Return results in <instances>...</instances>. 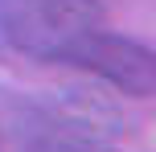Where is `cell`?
Instances as JSON below:
<instances>
[{"label": "cell", "instance_id": "1", "mask_svg": "<svg viewBox=\"0 0 156 152\" xmlns=\"http://www.w3.org/2000/svg\"><path fill=\"white\" fill-rule=\"evenodd\" d=\"M94 29H103L99 0H0V37L37 62H66Z\"/></svg>", "mask_w": 156, "mask_h": 152}, {"label": "cell", "instance_id": "3", "mask_svg": "<svg viewBox=\"0 0 156 152\" xmlns=\"http://www.w3.org/2000/svg\"><path fill=\"white\" fill-rule=\"evenodd\" d=\"M12 144L16 152H111L107 140L62 123L54 111H29L12 128Z\"/></svg>", "mask_w": 156, "mask_h": 152}, {"label": "cell", "instance_id": "2", "mask_svg": "<svg viewBox=\"0 0 156 152\" xmlns=\"http://www.w3.org/2000/svg\"><path fill=\"white\" fill-rule=\"evenodd\" d=\"M66 62L99 74L103 82H111L115 90H123L132 99L156 95V58H152L148 45H140L132 37H115V33L94 29L66 54Z\"/></svg>", "mask_w": 156, "mask_h": 152}]
</instances>
